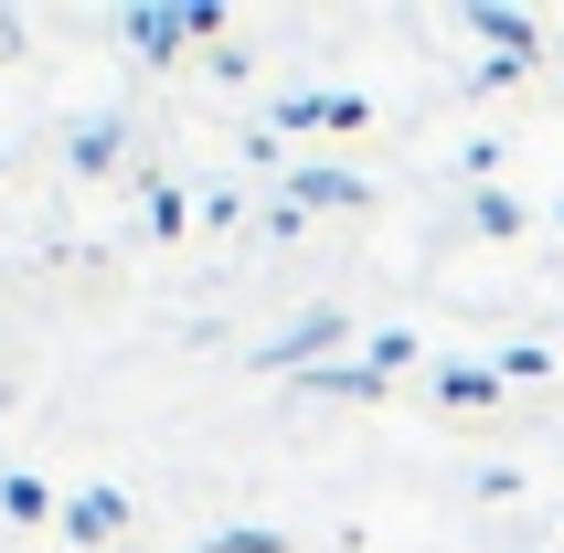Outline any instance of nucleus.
I'll use <instances>...</instances> for the list:
<instances>
[{
  "instance_id": "nucleus-10",
  "label": "nucleus",
  "mask_w": 564,
  "mask_h": 553,
  "mask_svg": "<svg viewBox=\"0 0 564 553\" xmlns=\"http://www.w3.org/2000/svg\"><path fill=\"white\" fill-rule=\"evenodd\" d=\"M0 511H11V522H43L54 490H43V479H0Z\"/></svg>"
},
{
  "instance_id": "nucleus-3",
  "label": "nucleus",
  "mask_w": 564,
  "mask_h": 553,
  "mask_svg": "<svg viewBox=\"0 0 564 553\" xmlns=\"http://www.w3.org/2000/svg\"><path fill=\"white\" fill-rule=\"evenodd\" d=\"M278 203H288L299 224H310V214H362V203H373V182H362V171H330V160H310V171H288Z\"/></svg>"
},
{
  "instance_id": "nucleus-9",
  "label": "nucleus",
  "mask_w": 564,
  "mask_h": 553,
  "mask_svg": "<svg viewBox=\"0 0 564 553\" xmlns=\"http://www.w3.org/2000/svg\"><path fill=\"white\" fill-rule=\"evenodd\" d=\"M203 553H288V532H267V522H235V532H214Z\"/></svg>"
},
{
  "instance_id": "nucleus-11",
  "label": "nucleus",
  "mask_w": 564,
  "mask_h": 553,
  "mask_svg": "<svg viewBox=\"0 0 564 553\" xmlns=\"http://www.w3.org/2000/svg\"><path fill=\"white\" fill-rule=\"evenodd\" d=\"M182 224H192V203L171 182H150V235H182Z\"/></svg>"
},
{
  "instance_id": "nucleus-13",
  "label": "nucleus",
  "mask_w": 564,
  "mask_h": 553,
  "mask_svg": "<svg viewBox=\"0 0 564 553\" xmlns=\"http://www.w3.org/2000/svg\"><path fill=\"white\" fill-rule=\"evenodd\" d=\"M554 224H564V203H554Z\"/></svg>"
},
{
  "instance_id": "nucleus-12",
  "label": "nucleus",
  "mask_w": 564,
  "mask_h": 553,
  "mask_svg": "<svg viewBox=\"0 0 564 553\" xmlns=\"http://www.w3.org/2000/svg\"><path fill=\"white\" fill-rule=\"evenodd\" d=\"M22 54V11H0V64Z\"/></svg>"
},
{
  "instance_id": "nucleus-8",
  "label": "nucleus",
  "mask_w": 564,
  "mask_h": 553,
  "mask_svg": "<svg viewBox=\"0 0 564 553\" xmlns=\"http://www.w3.org/2000/svg\"><path fill=\"white\" fill-rule=\"evenodd\" d=\"M469 235L511 246V235H522V203H511V192H469Z\"/></svg>"
},
{
  "instance_id": "nucleus-1",
  "label": "nucleus",
  "mask_w": 564,
  "mask_h": 553,
  "mask_svg": "<svg viewBox=\"0 0 564 553\" xmlns=\"http://www.w3.org/2000/svg\"><path fill=\"white\" fill-rule=\"evenodd\" d=\"M341 340H351V308H299L278 340H256V362L267 372H319V362H341Z\"/></svg>"
},
{
  "instance_id": "nucleus-2",
  "label": "nucleus",
  "mask_w": 564,
  "mask_h": 553,
  "mask_svg": "<svg viewBox=\"0 0 564 553\" xmlns=\"http://www.w3.org/2000/svg\"><path fill=\"white\" fill-rule=\"evenodd\" d=\"M118 43L139 64H171L182 43H203V32H192V0H128V11H118Z\"/></svg>"
},
{
  "instance_id": "nucleus-6",
  "label": "nucleus",
  "mask_w": 564,
  "mask_h": 553,
  "mask_svg": "<svg viewBox=\"0 0 564 553\" xmlns=\"http://www.w3.org/2000/svg\"><path fill=\"white\" fill-rule=\"evenodd\" d=\"M64 532H75V543H118L128 532V490H75L64 500Z\"/></svg>"
},
{
  "instance_id": "nucleus-5",
  "label": "nucleus",
  "mask_w": 564,
  "mask_h": 553,
  "mask_svg": "<svg viewBox=\"0 0 564 553\" xmlns=\"http://www.w3.org/2000/svg\"><path fill=\"white\" fill-rule=\"evenodd\" d=\"M437 404H447V415H490V404H501V362H447L437 372Z\"/></svg>"
},
{
  "instance_id": "nucleus-7",
  "label": "nucleus",
  "mask_w": 564,
  "mask_h": 553,
  "mask_svg": "<svg viewBox=\"0 0 564 553\" xmlns=\"http://www.w3.org/2000/svg\"><path fill=\"white\" fill-rule=\"evenodd\" d=\"M118 150H128V128H118V118H86L75 139H64V160H75V171H118Z\"/></svg>"
},
{
  "instance_id": "nucleus-4",
  "label": "nucleus",
  "mask_w": 564,
  "mask_h": 553,
  "mask_svg": "<svg viewBox=\"0 0 564 553\" xmlns=\"http://www.w3.org/2000/svg\"><path fill=\"white\" fill-rule=\"evenodd\" d=\"M458 32L501 43V64H543V22H533V11H511V0H469V11H458Z\"/></svg>"
}]
</instances>
